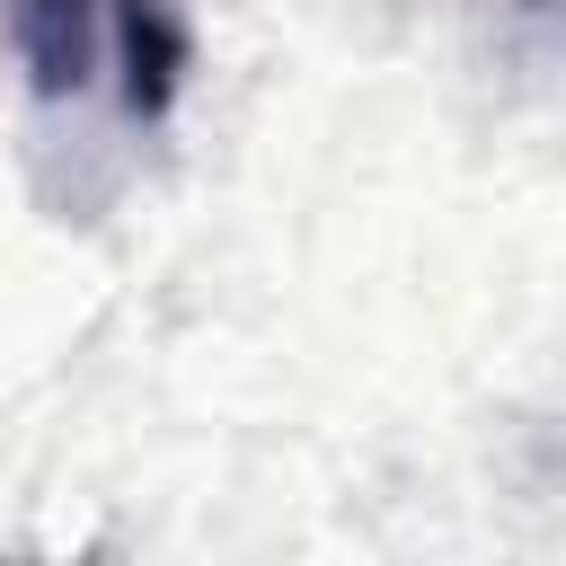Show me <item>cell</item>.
<instances>
[{
	"mask_svg": "<svg viewBox=\"0 0 566 566\" xmlns=\"http://www.w3.org/2000/svg\"><path fill=\"white\" fill-rule=\"evenodd\" d=\"M106 18H115V0H9V44L35 71L44 97H71V88L97 80Z\"/></svg>",
	"mask_w": 566,
	"mask_h": 566,
	"instance_id": "1",
	"label": "cell"
},
{
	"mask_svg": "<svg viewBox=\"0 0 566 566\" xmlns=\"http://www.w3.org/2000/svg\"><path fill=\"white\" fill-rule=\"evenodd\" d=\"M106 53H115V71H124V106H133V115H168L195 35H186L177 0H115V18H106Z\"/></svg>",
	"mask_w": 566,
	"mask_h": 566,
	"instance_id": "2",
	"label": "cell"
}]
</instances>
